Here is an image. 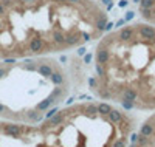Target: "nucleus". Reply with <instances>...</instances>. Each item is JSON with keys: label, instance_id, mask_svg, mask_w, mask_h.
<instances>
[{"label": "nucleus", "instance_id": "f03ea898", "mask_svg": "<svg viewBox=\"0 0 155 147\" xmlns=\"http://www.w3.org/2000/svg\"><path fill=\"white\" fill-rule=\"evenodd\" d=\"M102 99H116L126 110L155 109V26L132 23L109 33L95 53Z\"/></svg>", "mask_w": 155, "mask_h": 147}, {"label": "nucleus", "instance_id": "20e7f679", "mask_svg": "<svg viewBox=\"0 0 155 147\" xmlns=\"http://www.w3.org/2000/svg\"><path fill=\"white\" fill-rule=\"evenodd\" d=\"M135 3H138L141 17L155 26V0H135Z\"/></svg>", "mask_w": 155, "mask_h": 147}, {"label": "nucleus", "instance_id": "f257e3e1", "mask_svg": "<svg viewBox=\"0 0 155 147\" xmlns=\"http://www.w3.org/2000/svg\"><path fill=\"white\" fill-rule=\"evenodd\" d=\"M96 0H0V60L67 51L107 30Z\"/></svg>", "mask_w": 155, "mask_h": 147}, {"label": "nucleus", "instance_id": "7ed1b4c3", "mask_svg": "<svg viewBox=\"0 0 155 147\" xmlns=\"http://www.w3.org/2000/svg\"><path fill=\"white\" fill-rule=\"evenodd\" d=\"M33 130L34 129L30 126L0 119V147H11L25 138H31L30 133H33Z\"/></svg>", "mask_w": 155, "mask_h": 147}]
</instances>
